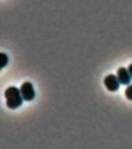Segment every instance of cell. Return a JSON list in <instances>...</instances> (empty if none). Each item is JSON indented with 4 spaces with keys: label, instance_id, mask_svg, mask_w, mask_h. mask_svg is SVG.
I'll list each match as a JSON object with an SVG mask.
<instances>
[{
    "label": "cell",
    "instance_id": "cell-1",
    "mask_svg": "<svg viewBox=\"0 0 132 149\" xmlns=\"http://www.w3.org/2000/svg\"><path fill=\"white\" fill-rule=\"evenodd\" d=\"M5 97L6 100V106L9 109H16L23 104V100L20 89L15 86H10L5 91Z\"/></svg>",
    "mask_w": 132,
    "mask_h": 149
},
{
    "label": "cell",
    "instance_id": "cell-2",
    "mask_svg": "<svg viewBox=\"0 0 132 149\" xmlns=\"http://www.w3.org/2000/svg\"><path fill=\"white\" fill-rule=\"evenodd\" d=\"M20 92L23 100L25 101H31L34 99L36 95L32 84L30 81H25L21 86Z\"/></svg>",
    "mask_w": 132,
    "mask_h": 149
},
{
    "label": "cell",
    "instance_id": "cell-3",
    "mask_svg": "<svg viewBox=\"0 0 132 149\" xmlns=\"http://www.w3.org/2000/svg\"><path fill=\"white\" fill-rule=\"evenodd\" d=\"M104 83L107 90L111 92H115L120 88V81L118 80V77L113 74L107 75L104 80Z\"/></svg>",
    "mask_w": 132,
    "mask_h": 149
},
{
    "label": "cell",
    "instance_id": "cell-4",
    "mask_svg": "<svg viewBox=\"0 0 132 149\" xmlns=\"http://www.w3.org/2000/svg\"><path fill=\"white\" fill-rule=\"evenodd\" d=\"M117 77H118V80L120 81V84L122 85H129L131 80V76L127 68L124 67L120 68L117 72Z\"/></svg>",
    "mask_w": 132,
    "mask_h": 149
},
{
    "label": "cell",
    "instance_id": "cell-5",
    "mask_svg": "<svg viewBox=\"0 0 132 149\" xmlns=\"http://www.w3.org/2000/svg\"><path fill=\"white\" fill-rule=\"evenodd\" d=\"M0 61H1V68H3L5 66H6L9 61V58L7 54L5 53L0 54Z\"/></svg>",
    "mask_w": 132,
    "mask_h": 149
},
{
    "label": "cell",
    "instance_id": "cell-6",
    "mask_svg": "<svg viewBox=\"0 0 132 149\" xmlns=\"http://www.w3.org/2000/svg\"><path fill=\"white\" fill-rule=\"evenodd\" d=\"M125 96L127 100L132 101V84L127 86V88L125 89Z\"/></svg>",
    "mask_w": 132,
    "mask_h": 149
},
{
    "label": "cell",
    "instance_id": "cell-7",
    "mask_svg": "<svg viewBox=\"0 0 132 149\" xmlns=\"http://www.w3.org/2000/svg\"><path fill=\"white\" fill-rule=\"evenodd\" d=\"M127 70H128V72H129L130 74H131V79H132V64H131V65L128 66Z\"/></svg>",
    "mask_w": 132,
    "mask_h": 149
}]
</instances>
